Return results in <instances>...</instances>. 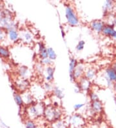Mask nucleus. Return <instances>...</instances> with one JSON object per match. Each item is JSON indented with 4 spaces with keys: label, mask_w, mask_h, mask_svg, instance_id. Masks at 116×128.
Masks as SVG:
<instances>
[{
    "label": "nucleus",
    "mask_w": 116,
    "mask_h": 128,
    "mask_svg": "<svg viewBox=\"0 0 116 128\" xmlns=\"http://www.w3.org/2000/svg\"><path fill=\"white\" fill-rule=\"evenodd\" d=\"M89 98L90 99L91 102H94L96 100H99V96L94 91H89V94H88Z\"/></svg>",
    "instance_id": "7c9ffc66"
},
{
    "label": "nucleus",
    "mask_w": 116,
    "mask_h": 128,
    "mask_svg": "<svg viewBox=\"0 0 116 128\" xmlns=\"http://www.w3.org/2000/svg\"><path fill=\"white\" fill-rule=\"evenodd\" d=\"M114 91L116 92V82H115L114 84Z\"/></svg>",
    "instance_id": "e433bc0d"
},
{
    "label": "nucleus",
    "mask_w": 116,
    "mask_h": 128,
    "mask_svg": "<svg viewBox=\"0 0 116 128\" xmlns=\"http://www.w3.org/2000/svg\"><path fill=\"white\" fill-rule=\"evenodd\" d=\"M85 70V68L83 64H77V66H76V69H75L74 71V73H73V76H74V78L75 82H78L80 79H81L84 76Z\"/></svg>",
    "instance_id": "9b49d317"
},
{
    "label": "nucleus",
    "mask_w": 116,
    "mask_h": 128,
    "mask_svg": "<svg viewBox=\"0 0 116 128\" xmlns=\"http://www.w3.org/2000/svg\"><path fill=\"white\" fill-rule=\"evenodd\" d=\"M78 62H77V60L75 58H71L70 60V63H69V76H70V81L72 82H75L74 78L73 76V73H74V71L75 69H76V66H77Z\"/></svg>",
    "instance_id": "dca6fc26"
},
{
    "label": "nucleus",
    "mask_w": 116,
    "mask_h": 128,
    "mask_svg": "<svg viewBox=\"0 0 116 128\" xmlns=\"http://www.w3.org/2000/svg\"><path fill=\"white\" fill-rule=\"evenodd\" d=\"M10 55V53L7 48L0 46V57L1 58H4V59H8V58H9Z\"/></svg>",
    "instance_id": "5701e85b"
},
{
    "label": "nucleus",
    "mask_w": 116,
    "mask_h": 128,
    "mask_svg": "<svg viewBox=\"0 0 116 128\" xmlns=\"http://www.w3.org/2000/svg\"><path fill=\"white\" fill-rule=\"evenodd\" d=\"M90 111L92 114H100L103 111V105L100 100L91 102Z\"/></svg>",
    "instance_id": "f8f14e48"
},
{
    "label": "nucleus",
    "mask_w": 116,
    "mask_h": 128,
    "mask_svg": "<svg viewBox=\"0 0 116 128\" xmlns=\"http://www.w3.org/2000/svg\"><path fill=\"white\" fill-rule=\"evenodd\" d=\"M21 40L25 44H31L33 42V35L28 30H24L21 36Z\"/></svg>",
    "instance_id": "6ab92c4d"
},
{
    "label": "nucleus",
    "mask_w": 116,
    "mask_h": 128,
    "mask_svg": "<svg viewBox=\"0 0 116 128\" xmlns=\"http://www.w3.org/2000/svg\"><path fill=\"white\" fill-rule=\"evenodd\" d=\"M25 126L26 128H33L36 126V124L34 122V120L28 119L25 122Z\"/></svg>",
    "instance_id": "c756f323"
},
{
    "label": "nucleus",
    "mask_w": 116,
    "mask_h": 128,
    "mask_svg": "<svg viewBox=\"0 0 116 128\" xmlns=\"http://www.w3.org/2000/svg\"><path fill=\"white\" fill-rule=\"evenodd\" d=\"M96 76H97V70L95 68L90 67L85 69V74H84L85 78L92 82L93 80H94Z\"/></svg>",
    "instance_id": "a211bd4d"
},
{
    "label": "nucleus",
    "mask_w": 116,
    "mask_h": 128,
    "mask_svg": "<svg viewBox=\"0 0 116 128\" xmlns=\"http://www.w3.org/2000/svg\"><path fill=\"white\" fill-rule=\"evenodd\" d=\"M8 36L10 40L14 42L18 40V39L19 38L18 32L15 28H11L8 30Z\"/></svg>",
    "instance_id": "412c9836"
},
{
    "label": "nucleus",
    "mask_w": 116,
    "mask_h": 128,
    "mask_svg": "<svg viewBox=\"0 0 116 128\" xmlns=\"http://www.w3.org/2000/svg\"><path fill=\"white\" fill-rule=\"evenodd\" d=\"M54 95L56 97V98H57L58 100H61L63 99V98L64 97V93L63 92L61 89H60L58 87H54V89H53L52 91Z\"/></svg>",
    "instance_id": "b1692460"
},
{
    "label": "nucleus",
    "mask_w": 116,
    "mask_h": 128,
    "mask_svg": "<svg viewBox=\"0 0 116 128\" xmlns=\"http://www.w3.org/2000/svg\"><path fill=\"white\" fill-rule=\"evenodd\" d=\"M105 26V23L102 20H93L90 24V27L92 30L97 33H102Z\"/></svg>",
    "instance_id": "1a4fd4ad"
},
{
    "label": "nucleus",
    "mask_w": 116,
    "mask_h": 128,
    "mask_svg": "<svg viewBox=\"0 0 116 128\" xmlns=\"http://www.w3.org/2000/svg\"><path fill=\"white\" fill-rule=\"evenodd\" d=\"M85 106V104L84 103H78L76 104L74 106V109L76 111H78L81 110V109H82L84 106Z\"/></svg>",
    "instance_id": "72a5a7b5"
},
{
    "label": "nucleus",
    "mask_w": 116,
    "mask_h": 128,
    "mask_svg": "<svg viewBox=\"0 0 116 128\" xmlns=\"http://www.w3.org/2000/svg\"><path fill=\"white\" fill-rule=\"evenodd\" d=\"M43 116L49 122H55L62 120L63 111L59 107H54L52 105L45 107Z\"/></svg>",
    "instance_id": "f257e3e1"
},
{
    "label": "nucleus",
    "mask_w": 116,
    "mask_h": 128,
    "mask_svg": "<svg viewBox=\"0 0 116 128\" xmlns=\"http://www.w3.org/2000/svg\"><path fill=\"white\" fill-rule=\"evenodd\" d=\"M30 88L32 89V91H30L31 94H32L34 98L38 102V100H42L45 98L46 96V91H45L43 86L39 84H35Z\"/></svg>",
    "instance_id": "423d86ee"
},
{
    "label": "nucleus",
    "mask_w": 116,
    "mask_h": 128,
    "mask_svg": "<svg viewBox=\"0 0 116 128\" xmlns=\"http://www.w3.org/2000/svg\"><path fill=\"white\" fill-rule=\"evenodd\" d=\"M14 98L16 104H17L19 108H22V107L23 106L24 104H23L21 94H20L18 93V92H15V93L14 94Z\"/></svg>",
    "instance_id": "393cba45"
},
{
    "label": "nucleus",
    "mask_w": 116,
    "mask_h": 128,
    "mask_svg": "<svg viewBox=\"0 0 116 128\" xmlns=\"http://www.w3.org/2000/svg\"><path fill=\"white\" fill-rule=\"evenodd\" d=\"M40 63L43 66H52L53 61H52L51 60L48 58H45V59L40 60Z\"/></svg>",
    "instance_id": "c85d7f7f"
},
{
    "label": "nucleus",
    "mask_w": 116,
    "mask_h": 128,
    "mask_svg": "<svg viewBox=\"0 0 116 128\" xmlns=\"http://www.w3.org/2000/svg\"><path fill=\"white\" fill-rule=\"evenodd\" d=\"M45 106L43 102H36L26 108V116L30 120H34L41 116H43Z\"/></svg>",
    "instance_id": "f03ea898"
},
{
    "label": "nucleus",
    "mask_w": 116,
    "mask_h": 128,
    "mask_svg": "<svg viewBox=\"0 0 116 128\" xmlns=\"http://www.w3.org/2000/svg\"><path fill=\"white\" fill-rule=\"evenodd\" d=\"M51 128H69V127L63 120H60L52 123Z\"/></svg>",
    "instance_id": "4be33fe9"
},
{
    "label": "nucleus",
    "mask_w": 116,
    "mask_h": 128,
    "mask_svg": "<svg viewBox=\"0 0 116 128\" xmlns=\"http://www.w3.org/2000/svg\"><path fill=\"white\" fill-rule=\"evenodd\" d=\"M38 50H39V57L40 60L45 59L48 58V53H47V47L43 42L38 43Z\"/></svg>",
    "instance_id": "f3484780"
},
{
    "label": "nucleus",
    "mask_w": 116,
    "mask_h": 128,
    "mask_svg": "<svg viewBox=\"0 0 116 128\" xmlns=\"http://www.w3.org/2000/svg\"><path fill=\"white\" fill-rule=\"evenodd\" d=\"M0 27L8 30L14 28L12 14L8 10H0Z\"/></svg>",
    "instance_id": "7ed1b4c3"
},
{
    "label": "nucleus",
    "mask_w": 116,
    "mask_h": 128,
    "mask_svg": "<svg viewBox=\"0 0 116 128\" xmlns=\"http://www.w3.org/2000/svg\"><path fill=\"white\" fill-rule=\"evenodd\" d=\"M65 18L68 25L72 27H76L79 25V18L77 17L76 11L72 6L69 5L65 7Z\"/></svg>",
    "instance_id": "20e7f679"
},
{
    "label": "nucleus",
    "mask_w": 116,
    "mask_h": 128,
    "mask_svg": "<svg viewBox=\"0 0 116 128\" xmlns=\"http://www.w3.org/2000/svg\"><path fill=\"white\" fill-rule=\"evenodd\" d=\"M85 45V42L84 40H80L79 41V42L77 43V46H76V50L77 51H81L83 50L84 47Z\"/></svg>",
    "instance_id": "2f4dec72"
},
{
    "label": "nucleus",
    "mask_w": 116,
    "mask_h": 128,
    "mask_svg": "<svg viewBox=\"0 0 116 128\" xmlns=\"http://www.w3.org/2000/svg\"><path fill=\"white\" fill-rule=\"evenodd\" d=\"M55 68L52 66H46L44 68L43 73L46 82H50L54 80Z\"/></svg>",
    "instance_id": "6e6552de"
},
{
    "label": "nucleus",
    "mask_w": 116,
    "mask_h": 128,
    "mask_svg": "<svg viewBox=\"0 0 116 128\" xmlns=\"http://www.w3.org/2000/svg\"><path fill=\"white\" fill-rule=\"evenodd\" d=\"M113 27H116V18H115L114 20Z\"/></svg>",
    "instance_id": "c9c22d12"
},
{
    "label": "nucleus",
    "mask_w": 116,
    "mask_h": 128,
    "mask_svg": "<svg viewBox=\"0 0 116 128\" xmlns=\"http://www.w3.org/2000/svg\"></svg>",
    "instance_id": "ea45409f"
},
{
    "label": "nucleus",
    "mask_w": 116,
    "mask_h": 128,
    "mask_svg": "<svg viewBox=\"0 0 116 128\" xmlns=\"http://www.w3.org/2000/svg\"><path fill=\"white\" fill-rule=\"evenodd\" d=\"M86 128L85 126H82V127H80V128Z\"/></svg>",
    "instance_id": "4c0bfd02"
},
{
    "label": "nucleus",
    "mask_w": 116,
    "mask_h": 128,
    "mask_svg": "<svg viewBox=\"0 0 116 128\" xmlns=\"http://www.w3.org/2000/svg\"><path fill=\"white\" fill-rule=\"evenodd\" d=\"M67 124L69 128H78L85 126V120L81 114L76 113L70 116Z\"/></svg>",
    "instance_id": "39448f33"
},
{
    "label": "nucleus",
    "mask_w": 116,
    "mask_h": 128,
    "mask_svg": "<svg viewBox=\"0 0 116 128\" xmlns=\"http://www.w3.org/2000/svg\"><path fill=\"white\" fill-rule=\"evenodd\" d=\"M102 34L105 36L112 38L116 40V30L113 25H105L102 31Z\"/></svg>",
    "instance_id": "4468645a"
},
{
    "label": "nucleus",
    "mask_w": 116,
    "mask_h": 128,
    "mask_svg": "<svg viewBox=\"0 0 116 128\" xmlns=\"http://www.w3.org/2000/svg\"><path fill=\"white\" fill-rule=\"evenodd\" d=\"M6 37V32L3 30V28L0 27V42L3 41Z\"/></svg>",
    "instance_id": "473e14b6"
},
{
    "label": "nucleus",
    "mask_w": 116,
    "mask_h": 128,
    "mask_svg": "<svg viewBox=\"0 0 116 128\" xmlns=\"http://www.w3.org/2000/svg\"><path fill=\"white\" fill-rule=\"evenodd\" d=\"M15 88L19 92H25L28 91V89L30 88V83L29 80L27 79H24V78H19L16 80L15 82Z\"/></svg>",
    "instance_id": "0eeeda50"
},
{
    "label": "nucleus",
    "mask_w": 116,
    "mask_h": 128,
    "mask_svg": "<svg viewBox=\"0 0 116 128\" xmlns=\"http://www.w3.org/2000/svg\"><path fill=\"white\" fill-rule=\"evenodd\" d=\"M106 77L112 83L116 82V72L111 67H109L105 69Z\"/></svg>",
    "instance_id": "aec40b11"
},
{
    "label": "nucleus",
    "mask_w": 116,
    "mask_h": 128,
    "mask_svg": "<svg viewBox=\"0 0 116 128\" xmlns=\"http://www.w3.org/2000/svg\"><path fill=\"white\" fill-rule=\"evenodd\" d=\"M37 128V126H35V127H34V128Z\"/></svg>",
    "instance_id": "58836bf2"
},
{
    "label": "nucleus",
    "mask_w": 116,
    "mask_h": 128,
    "mask_svg": "<svg viewBox=\"0 0 116 128\" xmlns=\"http://www.w3.org/2000/svg\"><path fill=\"white\" fill-rule=\"evenodd\" d=\"M77 82L79 84L81 91H90V89L91 88L92 86L91 81H90V80H88V79H87V78L83 76Z\"/></svg>",
    "instance_id": "2eb2a0df"
},
{
    "label": "nucleus",
    "mask_w": 116,
    "mask_h": 128,
    "mask_svg": "<svg viewBox=\"0 0 116 128\" xmlns=\"http://www.w3.org/2000/svg\"><path fill=\"white\" fill-rule=\"evenodd\" d=\"M22 99H23V104L24 105L28 107L31 105H33L37 102L35 99L34 98L32 94H31L30 91H26L25 92H22L21 94Z\"/></svg>",
    "instance_id": "9d476101"
},
{
    "label": "nucleus",
    "mask_w": 116,
    "mask_h": 128,
    "mask_svg": "<svg viewBox=\"0 0 116 128\" xmlns=\"http://www.w3.org/2000/svg\"><path fill=\"white\" fill-rule=\"evenodd\" d=\"M114 8V2L112 1H107L104 5V12H109Z\"/></svg>",
    "instance_id": "bb28decb"
},
{
    "label": "nucleus",
    "mask_w": 116,
    "mask_h": 128,
    "mask_svg": "<svg viewBox=\"0 0 116 128\" xmlns=\"http://www.w3.org/2000/svg\"><path fill=\"white\" fill-rule=\"evenodd\" d=\"M17 73L19 76V78H24L28 80L32 76V72L28 67L25 66H21L18 68Z\"/></svg>",
    "instance_id": "ddd939ff"
},
{
    "label": "nucleus",
    "mask_w": 116,
    "mask_h": 128,
    "mask_svg": "<svg viewBox=\"0 0 116 128\" xmlns=\"http://www.w3.org/2000/svg\"><path fill=\"white\" fill-rule=\"evenodd\" d=\"M110 67H111L112 68V69H113L116 72V61L114 62L112 64V65Z\"/></svg>",
    "instance_id": "f704fd0d"
},
{
    "label": "nucleus",
    "mask_w": 116,
    "mask_h": 128,
    "mask_svg": "<svg viewBox=\"0 0 116 128\" xmlns=\"http://www.w3.org/2000/svg\"><path fill=\"white\" fill-rule=\"evenodd\" d=\"M44 89H45V91H46V92H52L53 91V89H54V86L52 84V83L50 82H45L44 83L43 86Z\"/></svg>",
    "instance_id": "cd10ccee"
},
{
    "label": "nucleus",
    "mask_w": 116,
    "mask_h": 128,
    "mask_svg": "<svg viewBox=\"0 0 116 128\" xmlns=\"http://www.w3.org/2000/svg\"><path fill=\"white\" fill-rule=\"evenodd\" d=\"M47 53L48 58L51 60L52 61L56 60L57 58V54L52 47H47Z\"/></svg>",
    "instance_id": "a878e982"
}]
</instances>
